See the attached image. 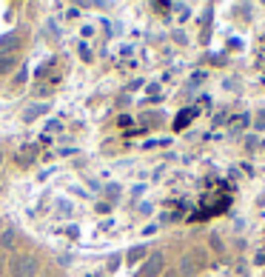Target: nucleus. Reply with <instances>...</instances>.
<instances>
[{
	"label": "nucleus",
	"instance_id": "39448f33",
	"mask_svg": "<svg viewBox=\"0 0 265 277\" xmlns=\"http://www.w3.org/2000/svg\"><path fill=\"white\" fill-rule=\"evenodd\" d=\"M14 66H17V55H0V74L12 71Z\"/></svg>",
	"mask_w": 265,
	"mask_h": 277
},
{
	"label": "nucleus",
	"instance_id": "423d86ee",
	"mask_svg": "<svg viewBox=\"0 0 265 277\" xmlns=\"http://www.w3.org/2000/svg\"><path fill=\"white\" fill-rule=\"evenodd\" d=\"M14 240H17V231L14 229H6L3 234H0V246H3V249H12Z\"/></svg>",
	"mask_w": 265,
	"mask_h": 277
},
{
	"label": "nucleus",
	"instance_id": "f03ea898",
	"mask_svg": "<svg viewBox=\"0 0 265 277\" xmlns=\"http://www.w3.org/2000/svg\"><path fill=\"white\" fill-rule=\"evenodd\" d=\"M49 112V103H37V106H32V109H26L23 112V120L26 123H32V120H37V117H43Z\"/></svg>",
	"mask_w": 265,
	"mask_h": 277
},
{
	"label": "nucleus",
	"instance_id": "20e7f679",
	"mask_svg": "<svg viewBox=\"0 0 265 277\" xmlns=\"http://www.w3.org/2000/svg\"><path fill=\"white\" fill-rule=\"evenodd\" d=\"M160 266H162V254H151V260L146 263V269L140 272L143 277H151V275H157L160 272Z\"/></svg>",
	"mask_w": 265,
	"mask_h": 277
},
{
	"label": "nucleus",
	"instance_id": "6e6552de",
	"mask_svg": "<svg viewBox=\"0 0 265 277\" xmlns=\"http://www.w3.org/2000/svg\"><path fill=\"white\" fill-rule=\"evenodd\" d=\"M0 166H3V149H0Z\"/></svg>",
	"mask_w": 265,
	"mask_h": 277
},
{
	"label": "nucleus",
	"instance_id": "7ed1b4c3",
	"mask_svg": "<svg viewBox=\"0 0 265 277\" xmlns=\"http://www.w3.org/2000/svg\"><path fill=\"white\" fill-rule=\"evenodd\" d=\"M17 43H20V37H17V35H6V37H0V52H3V55H14Z\"/></svg>",
	"mask_w": 265,
	"mask_h": 277
},
{
	"label": "nucleus",
	"instance_id": "0eeeda50",
	"mask_svg": "<svg viewBox=\"0 0 265 277\" xmlns=\"http://www.w3.org/2000/svg\"><path fill=\"white\" fill-rule=\"evenodd\" d=\"M188 120H191V112H185V115H180V120H177V129H183L185 123H188Z\"/></svg>",
	"mask_w": 265,
	"mask_h": 277
},
{
	"label": "nucleus",
	"instance_id": "f257e3e1",
	"mask_svg": "<svg viewBox=\"0 0 265 277\" xmlns=\"http://www.w3.org/2000/svg\"><path fill=\"white\" fill-rule=\"evenodd\" d=\"M40 272L35 254H14L12 257V277H35Z\"/></svg>",
	"mask_w": 265,
	"mask_h": 277
}]
</instances>
